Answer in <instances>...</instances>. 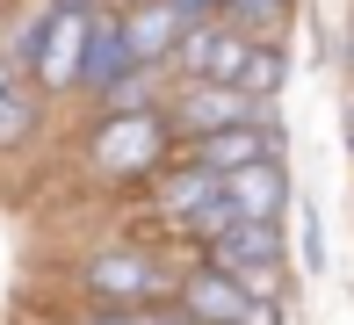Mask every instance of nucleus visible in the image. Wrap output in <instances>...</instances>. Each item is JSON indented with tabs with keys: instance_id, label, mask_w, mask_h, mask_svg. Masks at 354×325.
Listing matches in <instances>:
<instances>
[{
	"instance_id": "7ed1b4c3",
	"label": "nucleus",
	"mask_w": 354,
	"mask_h": 325,
	"mask_svg": "<svg viewBox=\"0 0 354 325\" xmlns=\"http://www.w3.org/2000/svg\"><path fill=\"white\" fill-rule=\"evenodd\" d=\"M159 152H167V116H152V109H138V116H109L102 130H94V145H87L94 174H116V181L152 174Z\"/></svg>"
},
{
	"instance_id": "9d476101",
	"label": "nucleus",
	"mask_w": 354,
	"mask_h": 325,
	"mask_svg": "<svg viewBox=\"0 0 354 325\" xmlns=\"http://www.w3.org/2000/svg\"><path fill=\"white\" fill-rule=\"evenodd\" d=\"M116 29H123V51H131V65L145 73V65H159V58H174V44H181V15L167 8V0H138L131 15H116Z\"/></svg>"
},
{
	"instance_id": "f03ea898",
	"label": "nucleus",
	"mask_w": 354,
	"mask_h": 325,
	"mask_svg": "<svg viewBox=\"0 0 354 325\" xmlns=\"http://www.w3.org/2000/svg\"><path fill=\"white\" fill-rule=\"evenodd\" d=\"M87 0H58L51 15L37 22V44H29V73H37V87L66 94L80 80V51H87Z\"/></svg>"
},
{
	"instance_id": "dca6fc26",
	"label": "nucleus",
	"mask_w": 354,
	"mask_h": 325,
	"mask_svg": "<svg viewBox=\"0 0 354 325\" xmlns=\"http://www.w3.org/2000/svg\"><path fill=\"white\" fill-rule=\"evenodd\" d=\"M167 8L181 15V22H210V15H217V0H167Z\"/></svg>"
},
{
	"instance_id": "9b49d317",
	"label": "nucleus",
	"mask_w": 354,
	"mask_h": 325,
	"mask_svg": "<svg viewBox=\"0 0 354 325\" xmlns=\"http://www.w3.org/2000/svg\"><path fill=\"white\" fill-rule=\"evenodd\" d=\"M174 123H181L188 138H217V130L253 123V102L232 94V87H203V80H188V94L174 102Z\"/></svg>"
},
{
	"instance_id": "2eb2a0df",
	"label": "nucleus",
	"mask_w": 354,
	"mask_h": 325,
	"mask_svg": "<svg viewBox=\"0 0 354 325\" xmlns=\"http://www.w3.org/2000/svg\"><path fill=\"white\" fill-rule=\"evenodd\" d=\"M29 123H37V94H29V87H8V94H0V152L22 145Z\"/></svg>"
},
{
	"instance_id": "6ab92c4d",
	"label": "nucleus",
	"mask_w": 354,
	"mask_h": 325,
	"mask_svg": "<svg viewBox=\"0 0 354 325\" xmlns=\"http://www.w3.org/2000/svg\"><path fill=\"white\" fill-rule=\"evenodd\" d=\"M131 8H138V0H131Z\"/></svg>"
},
{
	"instance_id": "423d86ee",
	"label": "nucleus",
	"mask_w": 354,
	"mask_h": 325,
	"mask_svg": "<svg viewBox=\"0 0 354 325\" xmlns=\"http://www.w3.org/2000/svg\"><path fill=\"white\" fill-rule=\"evenodd\" d=\"M159 210H167L188 239H217L224 224H239L232 210H224V181L217 174H196V167H181V174L159 181Z\"/></svg>"
},
{
	"instance_id": "39448f33",
	"label": "nucleus",
	"mask_w": 354,
	"mask_h": 325,
	"mask_svg": "<svg viewBox=\"0 0 354 325\" xmlns=\"http://www.w3.org/2000/svg\"><path fill=\"white\" fill-rule=\"evenodd\" d=\"M181 318L188 325H275V304L246 297L217 268H196V275H181Z\"/></svg>"
},
{
	"instance_id": "f3484780",
	"label": "nucleus",
	"mask_w": 354,
	"mask_h": 325,
	"mask_svg": "<svg viewBox=\"0 0 354 325\" xmlns=\"http://www.w3.org/2000/svg\"><path fill=\"white\" fill-rule=\"evenodd\" d=\"M123 325H188V318H181V311H131Z\"/></svg>"
},
{
	"instance_id": "4468645a",
	"label": "nucleus",
	"mask_w": 354,
	"mask_h": 325,
	"mask_svg": "<svg viewBox=\"0 0 354 325\" xmlns=\"http://www.w3.org/2000/svg\"><path fill=\"white\" fill-rule=\"evenodd\" d=\"M275 87H282V51H275V44H253L246 65H239V80H232V94H246V102H268Z\"/></svg>"
},
{
	"instance_id": "0eeeda50",
	"label": "nucleus",
	"mask_w": 354,
	"mask_h": 325,
	"mask_svg": "<svg viewBox=\"0 0 354 325\" xmlns=\"http://www.w3.org/2000/svg\"><path fill=\"white\" fill-rule=\"evenodd\" d=\"M87 289L102 304H116V311H145V297H159L167 275L145 253H102V260H87Z\"/></svg>"
},
{
	"instance_id": "f8f14e48",
	"label": "nucleus",
	"mask_w": 354,
	"mask_h": 325,
	"mask_svg": "<svg viewBox=\"0 0 354 325\" xmlns=\"http://www.w3.org/2000/svg\"><path fill=\"white\" fill-rule=\"evenodd\" d=\"M123 73H138L131 51H123V29L109 22V15H94V22H87V51H80V87H87V94H109Z\"/></svg>"
},
{
	"instance_id": "f257e3e1",
	"label": "nucleus",
	"mask_w": 354,
	"mask_h": 325,
	"mask_svg": "<svg viewBox=\"0 0 354 325\" xmlns=\"http://www.w3.org/2000/svg\"><path fill=\"white\" fill-rule=\"evenodd\" d=\"M210 268L224 282H239L246 297L275 304V282H282V232L275 224H224L210 239Z\"/></svg>"
},
{
	"instance_id": "1a4fd4ad",
	"label": "nucleus",
	"mask_w": 354,
	"mask_h": 325,
	"mask_svg": "<svg viewBox=\"0 0 354 325\" xmlns=\"http://www.w3.org/2000/svg\"><path fill=\"white\" fill-rule=\"evenodd\" d=\"M224 210H232L239 224H275L282 210H289V181H282V167H275V159H261V167L224 174Z\"/></svg>"
},
{
	"instance_id": "20e7f679",
	"label": "nucleus",
	"mask_w": 354,
	"mask_h": 325,
	"mask_svg": "<svg viewBox=\"0 0 354 325\" xmlns=\"http://www.w3.org/2000/svg\"><path fill=\"white\" fill-rule=\"evenodd\" d=\"M246 51H253V37H239L232 22H188L181 29V44H174V65H181L188 80H203V87H232L239 80V65H246Z\"/></svg>"
},
{
	"instance_id": "6e6552de",
	"label": "nucleus",
	"mask_w": 354,
	"mask_h": 325,
	"mask_svg": "<svg viewBox=\"0 0 354 325\" xmlns=\"http://www.w3.org/2000/svg\"><path fill=\"white\" fill-rule=\"evenodd\" d=\"M261 159H275V138H268L261 123H239V130H217V138H188V159L181 167L196 174H239V167H261Z\"/></svg>"
},
{
	"instance_id": "ddd939ff",
	"label": "nucleus",
	"mask_w": 354,
	"mask_h": 325,
	"mask_svg": "<svg viewBox=\"0 0 354 325\" xmlns=\"http://www.w3.org/2000/svg\"><path fill=\"white\" fill-rule=\"evenodd\" d=\"M282 15H289V0H217V22H232L239 37H253V44H275Z\"/></svg>"
},
{
	"instance_id": "a211bd4d",
	"label": "nucleus",
	"mask_w": 354,
	"mask_h": 325,
	"mask_svg": "<svg viewBox=\"0 0 354 325\" xmlns=\"http://www.w3.org/2000/svg\"><path fill=\"white\" fill-rule=\"evenodd\" d=\"M8 87H15V80H8V51H0V94H8Z\"/></svg>"
}]
</instances>
